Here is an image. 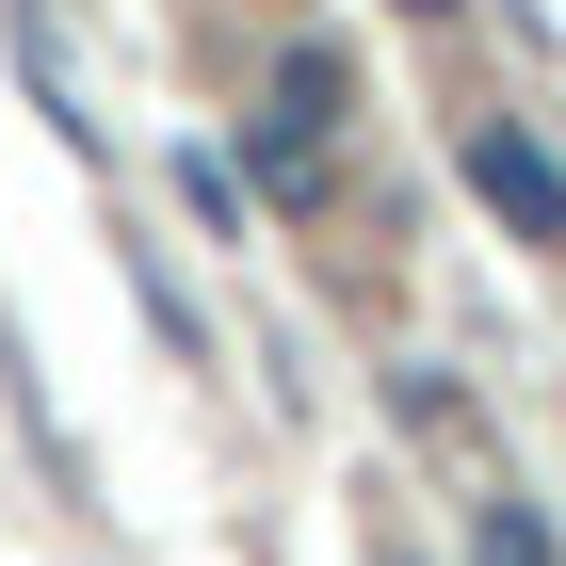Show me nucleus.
Returning a JSON list of instances; mask_svg holds the SVG:
<instances>
[{"mask_svg":"<svg viewBox=\"0 0 566 566\" xmlns=\"http://www.w3.org/2000/svg\"><path fill=\"white\" fill-rule=\"evenodd\" d=\"M470 566H566L534 502H470Z\"/></svg>","mask_w":566,"mask_h":566,"instance_id":"3","label":"nucleus"},{"mask_svg":"<svg viewBox=\"0 0 566 566\" xmlns=\"http://www.w3.org/2000/svg\"><path fill=\"white\" fill-rule=\"evenodd\" d=\"M405 17H453V0H405Z\"/></svg>","mask_w":566,"mask_h":566,"instance_id":"5","label":"nucleus"},{"mask_svg":"<svg viewBox=\"0 0 566 566\" xmlns=\"http://www.w3.org/2000/svg\"><path fill=\"white\" fill-rule=\"evenodd\" d=\"M470 195H485L502 227H518V243H566V178L534 163L518 130H470Z\"/></svg>","mask_w":566,"mask_h":566,"instance_id":"2","label":"nucleus"},{"mask_svg":"<svg viewBox=\"0 0 566 566\" xmlns=\"http://www.w3.org/2000/svg\"><path fill=\"white\" fill-rule=\"evenodd\" d=\"M340 97H356L340 49H275V114H260V146H243V195L324 211V130H340Z\"/></svg>","mask_w":566,"mask_h":566,"instance_id":"1","label":"nucleus"},{"mask_svg":"<svg viewBox=\"0 0 566 566\" xmlns=\"http://www.w3.org/2000/svg\"><path fill=\"white\" fill-rule=\"evenodd\" d=\"M178 211H195V227H243V163H211V146H178Z\"/></svg>","mask_w":566,"mask_h":566,"instance_id":"4","label":"nucleus"}]
</instances>
